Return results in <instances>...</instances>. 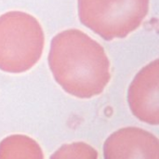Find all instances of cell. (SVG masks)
Returning <instances> with one entry per match:
<instances>
[{
    "instance_id": "obj_1",
    "label": "cell",
    "mask_w": 159,
    "mask_h": 159,
    "mask_svg": "<svg viewBox=\"0 0 159 159\" xmlns=\"http://www.w3.org/2000/svg\"><path fill=\"white\" fill-rule=\"evenodd\" d=\"M48 65L62 89L80 99L100 95L111 79L104 48L77 29L64 30L52 38Z\"/></svg>"
},
{
    "instance_id": "obj_2",
    "label": "cell",
    "mask_w": 159,
    "mask_h": 159,
    "mask_svg": "<svg viewBox=\"0 0 159 159\" xmlns=\"http://www.w3.org/2000/svg\"><path fill=\"white\" fill-rule=\"evenodd\" d=\"M45 35L40 22L23 11H8L0 16V70L24 73L40 60Z\"/></svg>"
},
{
    "instance_id": "obj_3",
    "label": "cell",
    "mask_w": 159,
    "mask_h": 159,
    "mask_svg": "<svg viewBox=\"0 0 159 159\" xmlns=\"http://www.w3.org/2000/svg\"><path fill=\"white\" fill-rule=\"evenodd\" d=\"M149 0H77L83 25L107 41L125 38L140 27L149 10Z\"/></svg>"
},
{
    "instance_id": "obj_4",
    "label": "cell",
    "mask_w": 159,
    "mask_h": 159,
    "mask_svg": "<svg viewBox=\"0 0 159 159\" xmlns=\"http://www.w3.org/2000/svg\"><path fill=\"white\" fill-rule=\"evenodd\" d=\"M158 60L147 64L134 77L128 90V102L132 114L149 125L159 123Z\"/></svg>"
},
{
    "instance_id": "obj_5",
    "label": "cell",
    "mask_w": 159,
    "mask_h": 159,
    "mask_svg": "<svg viewBox=\"0 0 159 159\" xmlns=\"http://www.w3.org/2000/svg\"><path fill=\"white\" fill-rule=\"evenodd\" d=\"M103 157L104 159H159L158 139L141 128H122L106 139Z\"/></svg>"
},
{
    "instance_id": "obj_6",
    "label": "cell",
    "mask_w": 159,
    "mask_h": 159,
    "mask_svg": "<svg viewBox=\"0 0 159 159\" xmlns=\"http://www.w3.org/2000/svg\"><path fill=\"white\" fill-rule=\"evenodd\" d=\"M0 159H44V154L31 137L13 134L0 142Z\"/></svg>"
},
{
    "instance_id": "obj_7",
    "label": "cell",
    "mask_w": 159,
    "mask_h": 159,
    "mask_svg": "<svg viewBox=\"0 0 159 159\" xmlns=\"http://www.w3.org/2000/svg\"><path fill=\"white\" fill-rule=\"evenodd\" d=\"M49 159H98V152L86 143L76 142L63 144Z\"/></svg>"
}]
</instances>
